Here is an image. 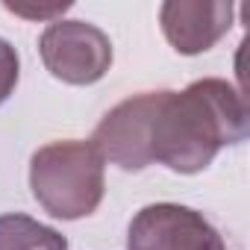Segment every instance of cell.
Instances as JSON below:
<instances>
[{
    "mask_svg": "<svg viewBox=\"0 0 250 250\" xmlns=\"http://www.w3.org/2000/svg\"><path fill=\"white\" fill-rule=\"evenodd\" d=\"M0 250H68V238L24 212H6L0 215Z\"/></svg>",
    "mask_w": 250,
    "mask_h": 250,
    "instance_id": "obj_6",
    "label": "cell"
},
{
    "mask_svg": "<svg viewBox=\"0 0 250 250\" xmlns=\"http://www.w3.org/2000/svg\"><path fill=\"white\" fill-rule=\"evenodd\" d=\"M232 15L235 6L229 0H165L159 6V27L177 53L200 56L229 33Z\"/></svg>",
    "mask_w": 250,
    "mask_h": 250,
    "instance_id": "obj_5",
    "label": "cell"
},
{
    "mask_svg": "<svg viewBox=\"0 0 250 250\" xmlns=\"http://www.w3.org/2000/svg\"><path fill=\"white\" fill-rule=\"evenodd\" d=\"M39 53L50 77L68 85H91L112 68L109 36L88 21H50L39 36Z\"/></svg>",
    "mask_w": 250,
    "mask_h": 250,
    "instance_id": "obj_3",
    "label": "cell"
},
{
    "mask_svg": "<svg viewBox=\"0 0 250 250\" xmlns=\"http://www.w3.org/2000/svg\"><path fill=\"white\" fill-rule=\"evenodd\" d=\"M3 6H6L9 12H15V15H21V18H33V21H47V18L62 15V12L71 9L68 0H62V3H50V6H27V3H3Z\"/></svg>",
    "mask_w": 250,
    "mask_h": 250,
    "instance_id": "obj_8",
    "label": "cell"
},
{
    "mask_svg": "<svg viewBox=\"0 0 250 250\" xmlns=\"http://www.w3.org/2000/svg\"><path fill=\"white\" fill-rule=\"evenodd\" d=\"M127 250H227V244L203 212L183 203H150L133 215Z\"/></svg>",
    "mask_w": 250,
    "mask_h": 250,
    "instance_id": "obj_4",
    "label": "cell"
},
{
    "mask_svg": "<svg viewBox=\"0 0 250 250\" xmlns=\"http://www.w3.org/2000/svg\"><path fill=\"white\" fill-rule=\"evenodd\" d=\"M21 80V59H18V50L0 39V106H3L12 94H15V85Z\"/></svg>",
    "mask_w": 250,
    "mask_h": 250,
    "instance_id": "obj_7",
    "label": "cell"
},
{
    "mask_svg": "<svg viewBox=\"0 0 250 250\" xmlns=\"http://www.w3.org/2000/svg\"><path fill=\"white\" fill-rule=\"evenodd\" d=\"M247 133L244 94L221 77H203L183 91L162 88L121 100L100 118L91 145L121 171L165 165L174 174H200Z\"/></svg>",
    "mask_w": 250,
    "mask_h": 250,
    "instance_id": "obj_1",
    "label": "cell"
},
{
    "mask_svg": "<svg viewBox=\"0 0 250 250\" xmlns=\"http://www.w3.org/2000/svg\"><path fill=\"white\" fill-rule=\"evenodd\" d=\"M30 191L50 218H88L106 194V162L91 142H50L30 159Z\"/></svg>",
    "mask_w": 250,
    "mask_h": 250,
    "instance_id": "obj_2",
    "label": "cell"
}]
</instances>
